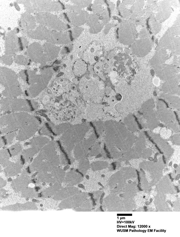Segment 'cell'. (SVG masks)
I'll list each match as a JSON object with an SVG mask.
<instances>
[{"mask_svg": "<svg viewBox=\"0 0 180 237\" xmlns=\"http://www.w3.org/2000/svg\"><path fill=\"white\" fill-rule=\"evenodd\" d=\"M91 202L90 199L86 200L80 206L77 208L78 211H89L91 209Z\"/></svg>", "mask_w": 180, "mask_h": 237, "instance_id": "cell-4", "label": "cell"}, {"mask_svg": "<svg viewBox=\"0 0 180 237\" xmlns=\"http://www.w3.org/2000/svg\"><path fill=\"white\" fill-rule=\"evenodd\" d=\"M79 191L77 188L70 186L58 191L55 196L58 199H65L78 194Z\"/></svg>", "mask_w": 180, "mask_h": 237, "instance_id": "cell-2", "label": "cell"}, {"mask_svg": "<svg viewBox=\"0 0 180 237\" xmlns=\"http://www.w3.org/2000/svg\"><path fill=\"white\" fill-rule=\"evenodd\" d=\"M88 197V194L87 193L77 194L63 201L60 206L64 208H77L87 200Z\"/></svg>", "mask_w": 180, "mask_h": 237, "instance_id": "cell-1", "label": "cell"}, {"mask_svg": "<svg viewBox=\"0 0 180 237\" xmlns=\"http://www.w3.org/2000/svg\"><path fill=\"white\" fill-rule=\"evenodd\" d=\"M83 180V177L80 174L73 171L70 172L66 182L70 186H73L80 182Z\"/></svg>", "mask_w": 180, "mask_h": 237, "instance_id": "cell-3", "label": "cell"}]
</instances>
